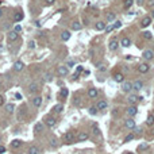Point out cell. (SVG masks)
Returning a JSON list of instances; mask_svg holds the SVG:
<instances>
[{
  "label": "cell",
  "instance_id": "1",
  "mask_svg": "<svg viewBox=\"0 0 154 154\" xmlns=\"http://www.w3.org/2000/svg\"><path fill=\"white\" fill-rule=\"evenodd\" d=\"M74 139H76V135L73 131H68V133L65 134V142L66 143H73Z\"/></svg>",
  "mask_w": 154,
  "mask_h": 154
},
{
  "label": "cell",
  "instance_id": "2",
  "mask_svg": "<svg viewBox=\"0 0 154 154\" xmlns=\"http://www.w3.org/2000/svg\"><path fill=\"white\" fill-rule=\"evenodd\" d=\"M45 122H46V126L47 127H54L55 124H57V119L53 118V116H46Z\"/></svg>",
  "mask_w": 154,
  "mask_h": 154
},
{
  "label": "cell",
  "instance_id": "3",
  "mask_svg": "<svg viewBox=\"0 0 154 154\" xmlns=\"http://www.w3.org/2000/svg\"><path fill=\"white\" fill-rule=\"evenodd\" d=\"M122 89H123V92L128 93L133 89V82L130 81H123V85H122Z\"/></svg>",
  "mask_w": 154,
  "mask_h": 154
},
{
  "label": "cell",
  "instance_id": "4",
  "mask_svg": "<svg viewBox=\"0 0 154 154\" xmlns=\"http://www.w3.org/2000/svg\"><path fill=\"white\" fill-rule=\"evenodd\" d=\"M137 112H138V110H137V107L135 106H131V107H128V108L126 110V114L128 115V116H135Z\"/></svg>",
  "mask_w": 154,
  "mask_h": 154
},
{
  "label": "cell",
  "instance_id": "5",
  "mask_svg": "<svg viewBox=\"0 0 154 154\" xmlns=\"http://www.w3.org/2000/svg\"><path fill=\"white\" fill-rule=\"evenodd\" d=\"M38 89H39L38 82H31L30 85H28V92H30V93H37Z\"/></svg>",
  "mask_w": 154,
  "mask_h": 154
},
{
  "label": "cell",
  "instance_id": "6",
  "mask_svg": "<svg viewBox=\"0 0 154 154\" xmlns=\"http://www.w3.org/2000/svg\"><path fill=\"white\" fill-rule=\"evenodd\" d=\"M107 107H108V103H107L106 100H100V101L96 104V108H97V110H100V111L106 110Z\"/></svg>",
  "mask_w": 154,
  "mask_h": 154
},
{
  "label": "cell",
  "instance_id": "7",
  "mask_svg": "<svg viewBox=\"0 0 154 154\" xmlns=\"http://www.w3.org/2000/svg\"><path fill=\"white\" fill-rule=\"evenodd\" d=\"M142 88H143V82L141 81V80H137V81L133 82V89H135V91H141Z\"/></svg>",
  "mask_w": 154,
  "mask_h": 154
},
{
  "label": "cell",
  "instance_id": "8",
  "mask_svg": "<svg viewBox=\"0 0 154 154\" xmlns=\"http://www.w3.org/2000/svg\"><path fill=\"white\" fill-rule=\"evenodd\" d=\"M143 58L145 60H153L154 58V51L153 50H145L143 51Z\"/></svg>",
  "mask_w": 154,
  "mask_h": 154
},
{
  "label": "cell",
  "instance_id": "9",
  "mask_svg": "<svg viewBox=\"0 0 154 154\" xmlns=\"http://www.w3.org/2000/svg\"><path fill=\"white\" fill-rule=\"evenodd\" d=\"M149 69H150L149 64H141V65L138 66V70H139V73H146V72H149Z\"/></svg>",
  "mask_w": 154,
  "mask_h": 154
},
{
  "label": "cell",
  "instance_id": "10",
  "mask_svg": "<svg viewBox=\"0 0 154 154\" xmlns=\"http://www.w3.org/2000/svg\"><path fill=\"white\" fill-rule=\"evenodd\" d=\"M89 138L88 133H85V131H81V133L79 134V137H77V139L80 141V142H84V141H87Z\"/></svg>",
  "mask_w": 154,
  "mask_h": 154
},
{
  "label": "cell",
  "instance_id": "11",
  "mask_svg": "<svg viewBox=\"0 0 154 154\" xmlns=\"http://www.w3.org/2000/svg\"><path fill=\"white\" fill-rule=\"evenodd\" d=\"M151 24V18L150 16H146L142 19V23H141V26L142 27H147V26H150Z\"/></svg>",
  "mask_w": 154,
  "mask_h": 154
},
{
  "label": "cell",
  "instance_id": "12",
  "mask_svg": "<svg viewBox=\"0 0 154 154\" xmlns=\"http://www.w3.org/2000/svg\"><path fill=\"white\" fill-rule=\"evenodd\" d=\"M23 68H24V64H23L22 61H16V62L14 64V69L16 70V72H20Z\"/></svg>",
  "mask_w": 154,
  "mask_h": 154
},
{
  "label": "cell",
  "instance_id": "13",
  "mask_svg": "<svg viewBox=\"0 0 154 154\" xmlns=\"http://www.w3.org/2000/svg\"><path fill=\"white\" fill-rule=\"evenodd\" d=\"M33 104H34V107H41L42 106V97L41 96H37V97H34L33 99Z\"/></svg>",
  "mask_w": 154,
  "mask_h": 154
},
{
  "label": "cell",
  "instance_id": "14",
  "mask_svg": "<svg viewBox=\"0 0 154 154\" xmlns=\"http://www.w3.org/2000/svg\"><path fill=\"white\" fill-rule=\"evenodd\" d=\"M124 126H126L127 128H135V120H133V119H127L126 122H124Z\"/></svg>",
  "mask_w": 154,
  "mask_h": 154
},
{
  "label": "cell",
  "instance_id": "15",
  "mask_svg": "<svg viewBox=\"0 0 154 154\" xmlns=\"http://www.w3.org/2000/svg\"><path fill=\"white\" fill-rule=\"evenodd\" d=\"M16 39H18V33H15V31L8 33V41L10 42H15Z\"/></svg>",
  "mask_w": 154,
  "mask_h": 154
},
{
  "label": "cell",
  "instance_id": "16",
  "mask_svg": "<svg viewBox=\"0 0 154 154\" xmlns=\"http://www.w3.org/2000/svg\"><path fill=\"white\" fill-rule=\"evenodd\" d=\"M88 96L91 99H95L96 96H97V89L96 88H89L88 89Z\"/></svg>",
  "mask_w": 154,
  "mask_h": 154
},
{
  "label": "cell",
  "instance_id": "17",
  "mask_svg": "<svg viewBox=\"0 0 154 154\" xmlns=\"http://www.w3.org/2000/svg\"><path fill=\"white\" fill-rule=\"evenodd\" d=\"M120 45H122L123 47H128V46H131V41H130V38L124 37L123 39H122V42H120Z\"/></svg>",
  "mask_w": 154,
  "mask_h": 154
},
{
  "label": "cell",
  "instance_id": "18",
  "mask_svg": "<svg viewBox=\"0 0 154 154\" xmlns=\"http://www.w3.org/2000/svg\"><path fill=\"white\" fill-rule=\"evenodd\" d=\"M118 46H119V42H118L116 39L114 38L112 41L110 42V49H111V50H114V51H115V50L118 49Z\"/></svg>",
  "mask_w": 154,
  "mask_h": 154
},
{
  "label": "cell",
  "instance_id": "19",
  "mask_svg": "<svg viewBox=\"0 0 154 154\" xmlns=\"http://www.w3.org/2000/svg\"><path fill=\"white\" fill-rule=\"evenodd\" d=\"M24 111H26V108H24V107H20V108L18 110V120H23V118H24Z\"/></svg>",
  "mask_w": 154,
  "mask_h": 154
},
{
  "label": "cell",
  "instance_id": "20",
  "mask_svg": "<svg viewBox=\"0 0 154 154\" xmlns=\"http://www.w3.org/2000/svg\"><path fill=\"white\" fill-rule=\"evenodd\" d=\"M68 68L66 66H58V74L60 76H66L68 74Z\"/></svg>",
  "mask_w": 154,
  "mask_h": 154
},
{
  "label": "cell",
  "instance_id": "21",
  "mask_svg": "<svg viewBox=\"0 0 154 154\" xmlns=\"http://www.w3.org/2000/svg\"><path fill=\"white\" fill-rule=\"evenodd\" d=\"M114 80L116 82H123L124 81V76L122 74V73H116V74L114 76Z\"/></svg>",
  "mask_w": 154,
  "mask_h": 154
},
{
  "label": "cell",
  "instance_id": "22",
  "mask_svg": "<svg viewBox=\"0 0 154 154\" xmlns=\"http://www.w3.org/2000/svg\"><path fill=\"white\" fill-rule=\"evenodd\" d=\"M22 146V141L20 139H14L11 142V147H14V149H18V147Z\"/></svg>",
  "mask_w": 154,
  "mask_h": 154
},
{
  "label": "cell",
  "instance_id": "23",
  "mask_svg": "<svg viewBox=\"0 0 154 154\" xmlns=\"http://www.w3.org/2000/svg\"><path fill=\"white\" fill-rule=\"evenodd\" d=\"M106 23H103V22H97V23L95 24V28L96 30H99V31H101V30H106Z\"/></svg>",
  "mask_w": 154,
  "mask_h": 154
},
{
  "label": "cell",
  "instance_id": "24",
  "mask_svg": "<svg viewBox=\"0 0 154 154\" xmlns=\"http://www.w3.org/2000/svg\"><path fill=\"white\" fill-rule=\"evenodd\" d=\"M127 100H128V103H130V104H135V103L139 100V97H138V96H135V95H131Z\"/></svg>",
  "mask_w": 154,
  "mask_h": 154
},
{
  "label": "cell",
  "instance_id": "25",
  "mask_svg": "<svg viewBox=\"0 0 154 154\" xmlns=\"http://www.w3.org/2000/svg\"><path fill=\"white\" fill-rule=\"evenodd\" d=\"M69 38H70V33H69V31H62V34H61L62 41H68Z\"/></svg>",
  "mask_w": 154,
  "mask_h": 154
},
{
  "label": "cell",
  "instance_id": "26",
  "mask_svg": "<svg viewBox=\"0 0 154 154\" xmlns=\"http://www.w3.org/2000/svg\"><path fill=\"white\" fill-rule=\"evenodd\" d=\"M72 30H74V31L81 30V23H80V22H74V23H72Z\"/></svg>",
  "mask_w": 154,
  "mask_h": 154
},
{
  "label": "cell",
  "instance_id": "27",
  "mask_svg": "<svg viewBox=\"0 0 154 154\" xmlns=\"http://www.w3.org/2000/svg\"><path fill=\"white\" fill-rule=\"evenodd\" d=\"M6 111H7L8 114H12L15 111V106H14V104H11V103H10V104H7V106H6Z\"/></svg>",
  "mask_w": 154,
  "mask_h": 154
},
{
  "label": "cell",
  "instance_id": "28",
  "mask_svg": "<svg viewBox=\"0 0 154 154\" xmlns=\"http://www.w3.org/2000/svg\"><path fill=\"white\" fill-rule=\"evenodd\" d=\"M28 153H30V154H38V153H39V149L33 145V146H30V149H28Z\"/></svg>",
  "mask_w": 154,
  "mask_h": 154
},
{
  "label": "cell",
  "instance_id": "29",
  "mask_svg": "<svg viewBox=\"0 0 154 154\" xmlns=\"http://www.w3.org/2000/svg\"><path fill=\"white\" fill-rule=\"evenodd\" d=\"M146 124H147V126H153V124H154V115H149V116H147Z\"/></svg>",
  "mask_w": 154,
  "mask_h": 154
},
{
  "label": "cell",
  "instance_id": "30",
  "mask_svg": "<svg viewBox=\"0 0 154 154\" xmlns=\"http://www.w3.org/2000/svg\"><path fill=\"white\" fill-rule=\"evenodd\" d=\"M115 19H116V15L114 14V12H108L107 14V20L108 22H114Z\"/></svg>",
  "mask_w": 154,
  "mask_h": 154
},
{
  "label": "cell",
  "instance_id": "31",
  "mask_svg": "<svg viewBox=\"0 0 154 154\" xmlns=\"http://www.w3.org/2000/svg\"><path fill=\"white\" fill-rule=\"evenodd\" d=\"M62 108H64V106H62V104H57V106H54V108H53V111H54V112H61L62 111Z\"/></svg>",
  "mask_w": 154,
  "mask_h": 154
},
{
  "label": "cell",
  "instance_id": "32",
  "mask_svg": "<svg viewBox=\"0 0 154 154\" xmlns=\"http://www.w3.org/2000/svg\"><path fill=\"white\" fill-rule=\"evenodd\" d=\"M60 96L66 97V96H68V89H66V88H61V91H60Z\"/></svg>",
  "mask_w": 154,
  "mask_h": 154
},
{
  "label": "cell",
  "instance_id": "33",
  "mask_svg": "<svg viewBox=\"0 0 154 154\" xmlns=\"http://www.w3.org/2000/svg\"><path fill=\"white\" fill-rule=\"evenodd\" d=\"M134 0H124V8H130L133 6Z\"/></svg>",
  "mask_w": 154,
  "mask_h": 154
},
{
  "label": "cell",
  "instance_id": "34",
  "mask_svg": "<svg viewBox=\"0 0 154 154\" xmlns=\"http://www.w3.org/2000/svg\"><path fill=\"white\" fill-rule=\"evenodd\" d=\"M93 135H96V137H99L100 135V130H99V127L96 126V124H93Z\"/></svg>",
  "mask_w": 154,
  "mask_h": 154
},
{
  "label": "cell",
  "instance_id": "35",
  "mask_svg": "<svg viewBox=\"0 0 154 154\" xmlns=\"http://www.w3.org/2000/svg\"><path fill=\"white\" fill-rule=\"evenodd\" d=\"M53 80V74L51 73H45V81H51Z\"/></svg>",
  "mask_w": 154,
  "mask_h": 154
},
{
  "label": "cell",
  "instance_id": "36",
  "mask_svg": "<svg viewBox=\"0 0 154 154\" xmlns=\"http://www.w3.org/2000/svg\"><path fill=\"white\" fill-rule=\"evenodd\" d=\"M43 130V124L42 123H37L35 124V131H42Z\"/></svg>",
  "mask_w": 154,
  "mask_h": 154
},
{
  "label": "cell",
  "instance_id": "37",
  "mask_svg": "<svg viewBox=\"0 0 154 154\" xmlns=\"http://www.w3.org/2000/svg\"><path fill=\"white\" fill-rule=\"evenodd\" d=\"M74 64H76V62L73 61V60H69V61L66 62V68H73V66H74Z\"/></svg>",
  "mask_w": 154,
  "mask_h": 154
},
{
  "label": "cell",
  "instance_id": "38",
  "mask_svg": "<svg viewBox=\"0 0 154 154\" xmlns=\"http://www.w3.org/2000/svg\"><path fill=\"white\" fill-rule=\"evenodd\" d=\"M89 114H91V115H96V114H97V108H96V107H91V108H89Z\"/></svg>",
  "mask_w": 154,
  "mask_h": 154
},
{
  "label": "cell",
  "instance_id": "39",
  "mask_svg": "<svg viewBox=\"0 0 154 154\" xmlns=\"http://www.w3.org/2000/svg\"><path fill=\"white\" fill-rule=\"evenodd\" d=\"M22 19H23V14H20V12H19V14L15 15V20H16V22H20Z\"/></svg>",
  "mask_w": 154,
  "mask_h": 154
},
{
  "label": "cell",
  "instance_id": "40",
  "mask_svg": "<svg viewBox=\"0 0 154 154\" xmlns=\"http://www.w3.org/2000/svg\"><path fill=\"white\" fill-rule=\"evenodd\" d=\"M143 38H146V39H151V33L145 31V33H143Z\"/></svg>",
  "mask_w": 154,
  "mask_h": 154
},
{
  "label": "cell",
  "instance_id": "41",
  "mask_svg": "<svg viewBox=\"0 0 154 154\" xmlns=\"http://www.w3.org/2000/svg\"><path fill=\"white\" fill-rule=\"evenodd\" d=\"M131 139H134V135H133V134H128V135L124 138V142H130Z\"/></svg>",
  "mask_w": 154,
  "mask_h": 154
},
{
  "label": "cell",
  "instance_id": "42",
  "mask_svg": "<svg viewBox=\"0 0 154 154\" xmlns=\"http://www.w3.org/2000/svg\"><path fill=\"white\" fill-rule=\"evenodd\" d=\"M120 27H122V22L116 20V22H115V24H114V28H120Z\"/></svg>",
  "mask_w": 154,
  "mask_h": 154
},
{
  "label": "cell",
  "instance_id": "43",
  "mask_svg": "<svg viewBox=\"0 0 154 154\" xmlns=\"http://www.w3.org/2000/svg\"><path fill=\"white\" fill-rule=\"evenodd\" d=\"M50 145H51V147H57V139H55V138H53V139H51V142H50Z\"/></svg>",
  "mask_w": 154,
  "mask_h": 154
},
{
  "label": "cell",
  "instance_id": "44",
  "mask_svg": "<svg viewBox=\"0 0 154 154\" xmlns=\"http://www.w3.org/2000/svg\"><path fill=\"white\" fill-rule=\"evenodd\" d=\"M15 33H20L22 31V27H20V24H16V26H15Z\"/></svg>",
  "mask_w": 154,
  "mask_h": 154
},
{
  "label": "cell",
  "instance_id": "45",
  "mask_svg": "<svg viewBox=\"0 0 154 154\" xmlns=\"http://www.w3.org/2000/svg\"><path fill=\"white\" fill-rule=\"evenodd\" d=\"M82 70H84V69H82V66H77V72H76L74 77H77V76H79V73H80V72H82Z\"/></svg>",
  "mask_w": 154,
  "mask_h": 154
},
{
  "label": "cell",
  "instance_id": "46",
  "mask_svg": "<svg viewBox=\"0 0 154 154\" xmlns=\"http://www.w3.org/2000/svg\"><path fill=\"white\" fill-rule=\"evenodd\" d=\"M28 47H30V49H34L35 47V42L34 41H30V42H28Z\"/></svg>",
  "mask_w": 154,
  "mask_h": 154
},
{
  "label": "cell",
  "instance_id": "47",
  "mask_svg": "<svg viewBox=\"0 0 154 154\" xmlns=\"http://www.w3.org/2000/svg\"><path fill=\"white\" fill-rule=\"evenodd\" d=\"M145 149H147V145H146V143H142V145L139 146V150H145Z\"/></svg>",
  "mask_w": 154,
  "mask_h": 154
},
{
  "label": "cell",
  "instance_id": "48",
  "mask_svg": "<svg viewBox=\"0 0 154 154\" xmlns=\"http://www.w3.org/2000/svg\"><path fill=\"white\" fill-rule=\"evenodd\" d=\"M112 30H114V26H108V27H106V31H107V33H111Z\"/></svg>",
  "mask_w": 154,
  "mask_h": 154
},
{
  "label": "cell",
  "instance_id": "49",
  "mask_svg": "<svg viewBox=\"0 0 154 154\" xmlns=\"http://www.w3.org/2000/svg\"><path fill=\"white\" fill-rule=\"evenodd\" d=\"M15 99H16V100H20L22 99V95H20V93H15Z\"/></svg>",
  "mask_w": 154,
  "mask_h": 154
},
{
  "label": "cell",
  "instance_id": "50",
  "mask_svg": "<svg viewBox=\"0 0 154 154\" xmlns=\"http://www.w3.org/2000/svg\"><path fill=\"white\" fill-rule=\"evenodd\" d=\"M54 1H55V0H46V3H47L49 6H51V4H54Z\"/></svg>",
  "mask_w": 154,
  "mask_h": 154
},
{
  "label": "cell",
  "instance_id": "51",
  "mask_svg": "<svg viewBox=\"0 0 154 154\" xmlns=\"http://www.w3.org/2000/svg\"><path fill=\"white\" fill-rule=\"evenodd\" d=\"M4 151H6V147H4V146H0V154H3Z\"/></svg>",
  "mask_w": 154,
  "mask_h": 154
},
{
  "label": "cell",
  "instance_id": "52",
  "mask_svg": "<svg viewBox=\"0 0 154 154\" xmlns=\"http://www.w3.org/2000/svg\"><path fill=\"white\" fill-rule=\"evenodd\" d=\"M3 104H4V97L0 96V106H3Z\"/></svg>",
  "mask_w": 154,
  "mask_h": 154
},
{
  "label": "cell",
  "instance_id": "53",
  "mask_svg": "<svg viewBox=\"0 0 154 154\" xmlns=\"http://www.w3.org/2000/svg\"><path fill=\"white\" fill-rule=\"evenodd\" d=\"M35 26H37V27H41V22L37 20V22H35Z\"/></svg>",
  "mask_w": 154,
  "mask_h": 154
},
{
  "label": "cell",
  "instance_id": "54",
  "mask_svg": "<svg viewBox=\"0 0 154 154\" xmlns=\"http://www.w3.org/2000/svg\"><path fill=\"white\" fill-rule=\"evenodd\" d=\"M112 115H114V116H116V115H118V110H114L112 111Z\"/></svg>",
  "mask_w": 154,
  "mask_h": 154
},
{
  "label": "cell",
  "instance_id": "55",
  "mask_svg": "<svg viewBox=\"0 0 154 154\" xmlns=\"http://www.w3.org/2000/svg\"><path fill=\"white\" fill-rule=\"evenodd\" d=\"M143 1H145V0H137V3H138V4H142Z\"/></svg>",
  "mask_w": 154,
  "mask_h": 154
},
{
  "label": "cell",
  "instance_id": "56",
  "mask_svg": "<svg viewBox=\"0 0 154 154\" xmlns=\"http://www.w3.org/2000/svg\"><path fill=\"white\" fill-rule=\"evenodd\" d=\"M124 154H134V153H131V151H126Z\"/></svg>",
  "mask_w": 154,
  "mask_h": 154
},
{
  "label": "cell",
  "instance_id": "57",
  "mask_svg": "<svg viewBox=\"0 0 154 154\" xmlns=\"http://www.w3.org/2000/svg\"><path fill=\"white\" fill-rule=\"evenodd\" d=\"M1 15H3V11H1V10H0V16H1Z\"/></svg>",
  "mask_w": 154,
  "mask_h": 154
},
{
  "label": "cell",
  "instance_id": "58",
  "mask_svg": "<svg viewBox=\"0 0 154 154\" xmlns=\"http://www.w3.org/2000/svg\"><path fill=\"white\" fill-rule=\"evenodd\" d=\"M151 16H153V18H154V11H153V12H151Z\"/></svg>",
  "mask_w": 154,
  "mask_h": 154
},
{
  "label": "cell",
  "instance_id": "59",
  "mask_svg": "<svg viewBox=\"0 0 154 154\" xmlns=\"http://www.w3.org/2000/svg\"><path fill=\"white\" fill-rule=\"evenodd\" d=\"M0 4H1V0H0Z\"/></svg>",
  "mask_w": 154,
  "mask_h": 154
}]
</instances>
